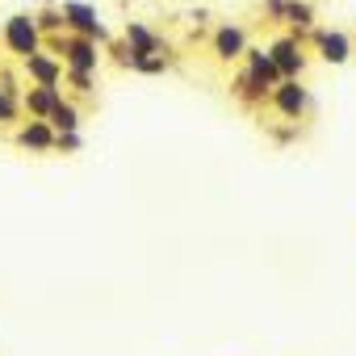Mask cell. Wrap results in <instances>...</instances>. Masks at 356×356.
Listing matches in <instances>:
<instances>
[{
    "mask_svg": "<svg viewBox=\"0 0 356 356\" xmlns=\"http://www.w3.org/2000/svg\"><path fill=\"white\" fill-rule=\"evenodd\" d=\"M243 51H248V34L239 26H218V34H214V59L218 63H239Z\"/></svg>",
    "mask_w": 356,
    "mask_h": 356,
    "instance_id": "obj_10",
    "label": "cell"
},
{
    "mask_svg": "<svg viewBox=\"0 0 356 356\" xmlns=\"http://www.w3.org/2000/svg\"><path fill=\"white\" fill-rule=\"evenodd\" d=\"M59 101H63V84H34L22 92V109L30 118H51Z\"/></svg>",
    "mask_w": 356,
    "mask_h": 356,
    "instance_id": "obj_8",
    "label": "cell"
},
{
    "mask_svg": "<svg viewBox=\"0 0 356 356\" xmlns=\"http://www.w3.org/2000/svg\"><path fill=\"white\" fill-rule=\"evenodd\" d=\"M63 80H67L76 92H97V88H92V72H72V67H63Z\"/></svg>",
    "mask_w": 356,
    "mask_h": 356,
    "instance_id": "obj_18",
    "label": "cell"
},
{
    "mask_svg": "<svg viewBox=\"0 0 356 356\" xmlns=\"http://www.w3.org/2000/svg\"><path fill=\"white\" fill-rule=\"evenodd\" d=\"M22 72L34 80V84H63V59L51 55V51H34L22 59Z\"/></svg>",
    "mask_w": 356,
    "mask_h": 356,
    "instance_id": "obj_7",
    "label": "cell"
},
{
    "mask_svg": "<svg viewBox=\"0 0 356 356\" xmlns=\"http://www.w3.org/2000/svg\"><path fill=\"white\" fill-rule=\"evenodd\" d=\"M310 42H314V51H318L323 63H335V67H339V63L352 59V38H348L343 30H314Z\"/></svg>",
    "mask_w": 356,
    "mask_h": 356,
    "instance_id": "obj_6",
    "label": "cell"
},
{
    "mask_svg": "<svg viewBox=\"0 0 356 356\" xmlns=\"http://www.w3.org/2000/svg\"><path fill=\"white\" fill-rule=\"evenodd\" d=\"M268 55H273V63H277L281 80H289V76H302V72H306V47H302V38H298V34L277 38V42L268 47Z\"/></svg>",
    "mask_w": 356,
    "mask_h": 356,
    "instance_id": "obj_5",
    "label": "cell"
},
{
    "mask_svg": "<svg viewBox=\"0 0 356 356\" xmlns=\"http://www.w3.org/2000/svg\"><path fill=\"white\" fill-rule=\"evenodd\" d=\"M122 38H126V47H130L134 55H159V51H163V38L151 34L143 22H126V34H122Z\"/></svg>",
    "mask_w": 356,
    "mask_h": 356,
    "instance_id": "obj_12",
    "label": "cell"
},
{
    "mask_svg": "<svg viewBox=\"0 0 356 356\" xmlns=\"http://www.w3.org/2000/svg\"><path fill=\"white\" fill-rule=\"evenodd\" d=\"M47 122H51V130H55V134H59V130H80V109H76L72 101H59V105H55V113H51Z\"/></svg>",
    "mask_w": 356,
    "mask_h": 356,
    "instance_id": "obj_14",
    "label": "cell"
},
{
    "mask_svg": "<svg viewBox=\"0 0 356 356\" xmlns=\"http://www.w3.org/2000/svg\"><path fill=\"white\" fill-rule=\"evenodd\" d=\"M42 47H51V55H59L63 67H72V72H92L97 76V67H101V47L92 38H80V34H67L63 30L59 38H51Z\"/></svg>",
    "mask_w": 356,
    "mask_h": 356,
    "instance_id": "obj_1",
    "label": "cell"
},
{
    "mask_svg": "<svg viewBox=\"0 0 356 356\" xmlns=\"http://www.w3.org/2000/svg\"><path fill=\"white\" fill-rule=\"evenodd\" d=\"M130 67L143 72V76H159V72H168V59H163V55H134Z\"/></svg>",
    "mask_w": 356,
    "mask_h": 356,
    "instance_id": "obj_16",
    "label": "cell"
},
{
    "mask_svg": "<svg viewBox=\"0 0 356 356\" xmlns=\"http://www.w3.org/2000/svg\"><path fill=\"white\" fill-rule=\"evenodd\" d=\"M268 101H273V109H277L281 118H289V122H302V118H306V109H310V92L302 88V80H298V76L277 80V84H273V92H268Z\"/></svg>",
    "mask_w": 356,
    "mask_h": 356,
    "instance_id": "obj_4",
    "label": "cell"
},
{
    "mask_svg": "<svg viewBox=\"0 0 356 356\" xmlns=\"http://www.w3.org/2000/svg\"><path fill=\"white\" fill-rule=\"evenodd\" d=\"M17 147H30V151H55V130L47 118H30L26 126H17Z\"/></svg>",
    "mask_w": 356,
    "mask_h": 356,
    "instance_id": "obj_11",
    "label": "cell"
},
{
    "mask_svg": "<svg viewBox=\"0 0 356 356\" xmlns=\"http://www.w3.org/2000/svg\"><path fill=\"white\" fill-rule=\"evenodd\" d=\"M59 13H63V30H67V34L92 38V42H105V38H109V30L101 26V17H97L92 5H80V0H63Z\"/></svg>",
    "mask_w": 356,
    "mask_h": 356,
    "instance_id": "obj_3",
    "label": "cell"
},
{
    "mask_svg": "<svg viewBox=\"0 0 356 356\" xmlns=\"http://www.w3.org/2000/svg\"><path fill=\"white\" fill-rule=\"evenodd\" d=\"M17 113H22L17 97H13V92H5V88H0V126H9V122H17Z\"/></svg>",
    "mask_w": 356,
    "mask_h": 356,
    "instance_id": "obj_17",
    "label": "cell"
},
{
    "mask_svg": "<svg viewBox=\"0 0 356 356\" xmlns=\"http://www.w3.org/2000/svg\"><path fill=\"white\" fill-rule=\"evenodd\" d=\"M34 22H38L42 34H59V30H63V13H59V5H47L42 13H34Z\"/></svg>",
    "mask_w": 356,
    "mask_h": 356,
    "instance_id": "obj_15",
    "label": "cell"
},
{
    "mask_svg": "<svg viewBox=\"0 0 356 356\" xmlns=\"http://www.w3.org/2000/svg\"><path fill=\"white\" fill-rule=\"evenodd\" d=\"M243 63H248L243 72H248V76H252L264 92H273V84L281 80V72H277L273 55H268V51H260V47H248V51H243Z\"/></svg>",
    "mask_w": 356,
    "mask_h": 356,
    "instance_id": "obj_9",
    "label": "cell"
},
{
    "mask_svg": "<svg viewBox=\"0 0 356 356\" xmlns=\"http://www.w3.org/2000/svg\"><path fill=\"white\" fill-rule=\"evenodd\" d=\"M80 147H84L80 130H59L55 134V151H80Z\"/></svg>",
    "mask_w": 356,
    "mask_h": 356,
    "instance_id": "obj_19",
    "label": "cell"
},
{
    "mask_svg": "<svg viewBox=\"0 0 356 356\" xmlns=\"http://www.w3.org/2000/svg\"><path fill=\"white\" fill-rule=\"evenodd\" d=\"M0 38H5V51H9V55H17V59H26V55L42 51V30H38L34 13H13L5 26H0Z\"/></svg>",
    "mask_w": 356,
    "mask_h": 356,
    "instance_id": "obj_2",
    "label": "cell"
},
{
    "mask_svg": "<svg viewBox=\"0 0 356 356\" xmlns=\"http://www.w3.org/2000/svg\"><path fill=\"white\" fill-rule=\"evenodd\" d=\"M281 22L293 26V30H310L314 26V9L306 5V0H285V17Z\"/></svg>",
    "mask_w": 356,
    "mask_h": 356,
    "instance_id": "obj_13",
    "label": "cell"
}]
</instances>
